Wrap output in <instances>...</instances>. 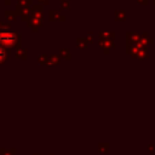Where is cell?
Wrapping results in <instances>:
<instances>
[{
    "instance_id": "obj_20",
    "label": "cell",
    "mask_w": 155,
    "mask_h": 155,
    "mask_svg": "<svg viewBox=\"0 0 155 155\" xmlns=\"http://www.w3.org/2000/svg\"><path fill=\"white\" fill-rule=\"evenodd\" d=\"M38 2H40V4H44V5H46V4H48V0H38Z\"/></svg>"
},
{
    "instance_id": "obj_3",
    "label": "cell",
    "mask_w": 155,
    "mask_h": 155,
    "mask_svg": "<svg viewBox=\"0 0 155 155\" xmlns=\"http://www.w3.org/2000/svg\"><path fill=\"white\" fill-rule=\"evenodd\" d=\"M41 25H42V19L36 18V17H33V16H31V18L28 22V27L31 28L34 31H36L39 29V27H41Z\"/></svg>"
},
{
    "instance_id": "obj_9",
    "label": "cell",
    "mask_w": 155,
    "mask_h": 155,
    "mask_svg": "<svg viewBox=\"0 0 155 155\" xmlns=\"http://www.w3.org/2000/svg\"><path fill=\"white\" fill-rule=\"evenodd\" d=\"M33 6V0H18L17 1V10L23 7H30Z\"/></svg>"
},
{
    "instance_id": "obj_14",
    "label": "cell",
    "mask_w": 155,
    "mask_h": 155,
    "mask_svg": "<svg viewBox=\"0 0 155 155\" xmlns=\"http://www.w3.org/2000/svg\"><path fill=\"white\" fill-rule=\"evenodd\" d=\"M5 18H6L8 22H10V21H16V12L6 10V11H5Z\"/></svg>"
},
{
    "instance_id": "obj_1",
    "label": "cell",
    "mask_w": 155,
    "mask_h": 155,
    "mask_svg": "<svg viewBox=\"0 0 155 155\" xmlns=\"http://www.w3.org/2000/svg\"><path fill=\"white\" fill-rule=\"evenodd\" d=\"M16 44H17V33L0 31V45L1 46L11 50V47H16Z\"/></svg>"
},
{
    "instance_id": "obj_24",
    "label": "cell",
    "mask_w": 155,
    "mask_h": 155,
    "mask_svg": "<svg viewBox=\"0 0 155 155\" xmlns=\"http://www.w3.org/2000/svg\"><path fill=\"white\" fill-rule=\"evenodd\" d=\"M48 155H54V154H53V153H51V154H48Z\"/></svg>"
},
{
    "instance_id": "obj_22",
    "label": "cell",
    "mask_w": 155,
    "mask_h": 155,
    "mask_svg": "<svg viewBox=\"0 0 155 155\" xmlns=\"http://www.w3.org/2000/svg\"><path fill=\"white\" fill-rule=\"evenodd\" d=\"M11 2V0H5V4H10Z\"/></svg>"
},
{
    "instance_id": "obj_23",
    "label": "cell",
    "mask_w": 155,
    "mask_h": 155,
    "mask_svg": "<svg viewBox=\"0 0 155 155\" xmlns=\"http://www.w3.org/2000/svg\"><path fill=\"white\" fill-rule=\"evenodd\" d=\"M33 155H42V154H38V153H34Z\"/></svg>"
},
{
    "instance_id": "obj_12",
    "label": "cell",
    "mask_w": 155,
    "mask_h": 155,
    "mask_svg": "<svg viewBox=\"0 0 155 155\" xmlns=\"http://www.w3.org/2000/svg\"><path fill=\"white\" fill-rule=\"evenodd\" d=\"M59 57L61 58H64V59H70L71 58V54H70V51L68 48H62L59 51Z\"/></svg>"
},
{
    "instance_id": "obj_2",
    "label": "cell",
    "mask_w": 155,
    "mask_h": 155,
    "mask_svg": "<svg viewBox=\"0 0 155 155\" xmlns=\"http://www.w3.org/2000/svg\"><path fill=\"white\" fill-rule=\"evenodd\" d=\"M17 11H18L22 21L29 22V19L31 18V7H23V8H19Z\"/></svg>"
},
{
    "instance_id": "obj_5",
    "label": "cell",
    "mask_w": 155,
    "mask_h": 155,
    "mask_svg": "<svg viewBox=\"0 0 155 155\" xmlns=\"http://www.w3.org/2000/svg\"><path fill=\"white\" fill-rule=\"evenodd\" d=\"M99 46L103 48V51L105 53H108L109 48H113L115 45H114V41H111V40H99Z\"/></svg>"
},
{
    "instance_id": "obj_21",
    "label": "cell",
    "mask_w": 155,
    "mask_h": 155,
    "mask_svg": "<svg viewBox=\"0 0 155 155\" xmlns=\"http://www.w3.org/2000/svg\"><path fill=\"white\" fill-rule=\"evenodd\" d=\"M4 150H5V149H2V148L0 149V155H2V153H4Z\"/></svg>"
},
{
    "instance_id": "obj_6",
    "label": "cell",
    "mask_w": 155,
    "mask_h": 155,
    "mask_svg": "<svg viewBox=\"0 0 155 155\" xmlns=\"http://www.w3.org/2000/svg\"><path fill=\"white\" fill-rule=\"evenodd\" d=\"M10 54H11V50L5 48L4 46L0 45V64H4Z\"/></svg>"
},
{
    "instance_id": "obj_15",
    "label": "cell",
    "mask_w": 155,
    "mask_h": 155,
    "mask_svg": "<svg viewBox=\"0 0 155 155\" xmlns=\"http://www.w3.org/2000/svg\"><path fill=\"white\" fill-rule=\"evenodd\" d=\"M38 62L42 65H47L48 64V56L47 54H40L38 57Z\"/></svg>"
},
{
    "instance_id": "obj_16",
    "label": "cell",
    "mask_w": 155,
    "mask_h": 155,
    "mask_svg": "<svg viewBox=\"0 0 155 155\" xmlns=\"http://www.w3.org/2000/svg\"><path fill=\"white\" fill-rule=\"evenodd\" d=\"M126 18V13L124 11H116L115 12V19L116 21H125Z\"/></svg>"
},
{
    "instance_id": "obj_10",
    "label": "cell",
    "mask_w": 155,
    "mask_h": 155,
    "mask_svg": "<svg viewBox=\"0 0 155 155\" xmlns=\"http://www.w3.org/2000/svg\"><path fill=\"white\" fill-rule=\"evenodd\" d=\"M27 56H28V52H27L25 48H18L17 52H16V57H17V58L27 59Z\"/></svg>"
},
{
    "instance_id": "obj_13",
    "label": "cell",
    "mask_w": 155,
    "mask_h": 155,
    "mask_svg": "<svg viewBox=\"0 0 155 155\" xmlns=\"http://www.w3.org/2000/svg\"><path fill=\"white\" fill-rule=\"evenodd\" d=\"M59 56L58 54H50L48 56V64H52V65H54V64H58L59 63Z\"/></svg>"
},
{
    "instance_id": "obj_18",
    "label": "cell",
    "mask_w": 155,
    "mask_h": 155,
    "mask_svg": "<svg viewBox=\"0 0 155 155\" xmlns=\"http://www.w3.org/2000/svg\"><path fill=\"white\" fill-rule=\"evenodd\" d=\"M61 7L63 10H69L70 8V0H61Z\"/></svg>"
},
{
    "instance_id": "obj_8",
    "label": "cell",
    "mask_w": 155,
    "mask_h": 155,
    "mask_svg": "<svg viewBox=\"0 0 155 155\" xmlns=\"http://www.w3.org/2000/svg\"><path fill=\"white\" fill-rule=\"evenodd\" d=\"M90 44V41L86 39V38H78L76 39V46L79 47V48H81V50H84V48H87V45Z\"/></svg>"
},
{
    "instance_id": "obj_17",
    "label": "cell",
    "mask_w": 155,
    "mask_h": 155,
    "mask_svg": "<svg viewBox=\"0 0 155 155\" xmlns=\"http://www.w3.org/2000/svg\"><path fill=\"white\" fill-rule=\"evenodd\" d=\"M98 148H99V151H101V153H108L109 144H108V143H99Z\"/></svg>"
},
{
    "instance_id": "obj_11",
    "label": "cell",
    "mask_w": 155,
    "mask_h": 155,
    "mask_svg": "<svg viewBox=\"0 0 155 155\" xmlns=\"http://www.w3.org/2000/svg\"><path fill=\"white\" fill-rule=\"evenodd\" d=\"M99 40H114V33H99Z\"/></svg>"
},
{
    "instance_id": "obj_19",
    "label": "cell",
    "mask_w": 155,
    "mask_h": 155,
    "mask_svg": "<svg viewBox=\"0 0 155 155\" xmlns=\"http://www.w3.org/2000/svg\"><path fill=\"white\" fill-rule=\"evenodd\" d=\"M15 154H16V149L15 148H12V149H5L4 153H2V155H15Z\"/></svg>"
},
{
    "instance_id": "obj_7",
    "label": "cell",
    "mask_w": 155,
    "mask_h": 155,
    "mask_svg": "<svg viewBox=\"0 0 155 155\" xmlns=\"http://www.w3.org/2000/svg\"><path fill=\"white\" fill-rule=\"evenodd\" d=\"M48 16H50V21H52V22L53 21H65V17L63 15L58 13V11H56V10L50 11Z\"/></svg>"
},
{
    "instance_id": "obj_4",
    "label": "cell",
    "mask_w": 155,
    "mask_h": 155,
    "mask_svg": "<svg viewBox=\"0 0 155 155\" xmlns=\"http://www.w3.org/2000/svg\"><path fill=\"white\" fill-rule=\"evenodd\" d=\"M31 16L42 19V5L41 4H35L31 6Z\"/></svg>"
}]
</instances>
